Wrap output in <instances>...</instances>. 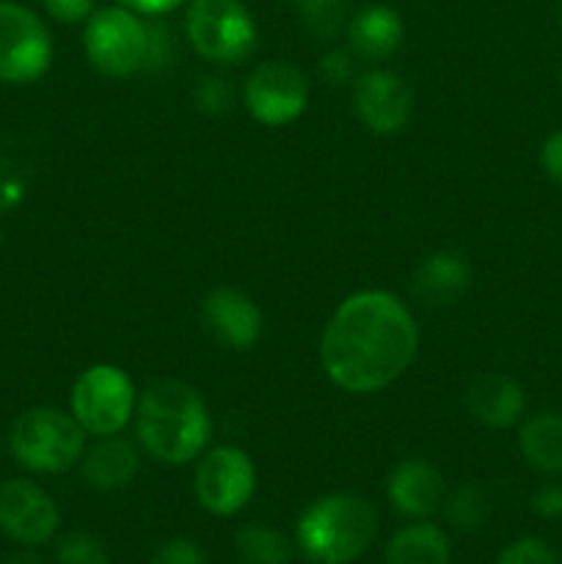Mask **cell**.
I'll return each instance as SVG.
<instances>
[{
	"instance_id": "d4e9b609",
	"label": "cell",
	"mask_w": 562,
	"mask_h": 564,
	"mask_svg": "<svg viewBox=\"0 0 562 564\" xmlns=\"http://www.w3.org/2000/svg\"><path fill=\"white\" fill-rule=\"evenodd\" d=\"M496 564H560L556 554L538 538H521L507 545Z\"/></svg>"
},
{
	"instance_id": "7402d4cb",
	"label": "cell",
	"mask_w": 562,
	"mask_h": 564,
	"mask_svg": "<svg viewBox=\"0 0 562 564\" xmlns=\"http://www.w3.org/2000/svg\"><path fill=\"white\" fill-rule=\"evenodd\" d=\"M485 512H488V501H485V494L477 485H463L446 501V518L461 532H472V529L483 527Z\"/></svg>"
},
{
	"instance_id": "cb8c5ba5",
	"label": "cell",
	"mask_w": 562,
	"mask_h": 564,
	"mask_svg": "<svg viewBox=\"0 0 562 564\" xmlns=\"http://www.w3.org/2000/svg\"><path fill=\"white\" fill-rule=\"evenodd\" d=\"M58 562L61 564H108V554L99 545V540H94L91 534H66L58 545Z\"/></svg>"
},
{
	"instance_id": "83f0119b",
	"label": "cell",
	"mask_w": 562,
	"mask_h": 564,
	"mask_svg": "<svg viewBox=\"0 0 562 564\" xmlns=\"http://www.w3.org/2000/svg\"><path fill=\"white\" fill-rule=\"evenodd\" d=\"M196 102L207 113H224L229 105V86L220 77H204L202 86L196 88Z\"/></svg>"
},
{
	"instance_id": "2e32d148",
	"label": "cell",
	"mask_w": 562,
	"mask_h": 564,
	"mask_svg": "<svg viewBox=\"0 0 562 564\" xmlns=\"http://www.w3.org/2000/svg\"><path fill=\"white\" fill-rule=\"evenodd\" d=\"M468 286V264L457 253H430L413 270V295L430 308H446L463 297Z\"/></svg>"
},
{
	"instance_id": "484cf974",
	"label": "cell",
	"mask_w": 562,
	"mask_h": 564,
	"mask_svg": "<svg viewBox=\"0 0 562 564\" xmlns=\"http://www.w3.org/2000/svg\"><path fill=\"white\" fill-rule=\"evenodd\" d=\"M152 564H204V554L193 540H169L152 556Z\"/></svg>"
},
{
	"instance_id": "9a60e30c",
	"label": "cell",
	"mask_w": 562,
	"mask_h": 564,
	"mask_svg": "<svg viewBox=\"0 0 562 564\" xmlns=\"http://www.w3.org/2000/svg\"><path fill=\"white\" fill-rule=\"evenodd\" d=\"M466 411L488 427H510L527 405L523 389L507 375H479L466 389Z\"/></svg>"
},
{
	"instance_id": "7a4b0ae2",
	"label": "cell",
	"mask_w": 562,
	"mask_h": 564,
	"mask_svg": "<svg viewBox=\"0 0 562 564\" xmlns=\"http://www.w3.org/2000/svg\"><path fill=\"white\" fill-rule=\"evenodd\" d=\"M207 405L182 380H158L138 400V441L160 463L185 466L209 441Z\"/></svg>"
},
{
	"instance_id": "5b68a950",
	"label": "cell",
	"mask_w": 562,
	"mask_h": 564,
	"mask_svg": "<svg viewBox=\"0 0 562 564\" xmlns=\"http://www.w3.org/2000/svg\"><path fill=\"white\" fill-rule=\"evenodd\" d=\"M83 44L94 69L108 77H127L149 66V22L125 6L94 11Z\"/></svg>"
},
{
	"instance_id": "ffe728a7",
	"label": "cell",
	"mask_w": 562,
	"mask_h": 564,
	"mask_svg": "<svg viewBox=\"0 0 562 564\" xmlns=\"http://www.w3.org/2000/svg\"><path fill=\"white\" fill-rule=\"evenodd\" d=\"M523 457L529 466L543 474L562 477V416L560 413H538L527 419L518 433Z\"/></svg>"
},
{
	"instance_id": "4fadbf2b",
	"label": "cell",
	"mask_w": 562,
	"mask_h": 564,
	"mask_svg": "<svg viewBox=\"0 0 562 564\" xmlns=\"http://www.w3.org/2000/svg\"><path fill=\"white\" fill-rule=\"evenodd\" d=\"M204 325L229 350H248L262 334V314L242 292L215 290L204 301Z\"/></svg>"
},
{
	"instance_id": "44dd1931",
	"label": "cell",
	"mask_w": 562,
	"mask_h": 564,
	"mask_svg": "<svg viewBox=\"0 0 562 564\" xmlns=\"http://www.w3.org/2000/svg\"><path fill=\"white\" fill-rule=\"evenodd\" d=\"M237 556L242 564H290V545L275 529L248 523L235 538Z\"/></svg>"
},
{
	"instance_id": "d6986e66",
	"label": "cell",
	"mask_w": 562,
	"mask_h": 564,
	"mask_svg": "<svg viewBox=\"0 0 562 564\" xmlns=\"http://www.w3.org/2000/svg\"><path fill=\"white\" fill-rule=\"evenodd\" d=\"M383 564H450V540L433 523H411L389 540Z\"/></svg>"
},
{
	"instance_id": "603a6c76",
	"label": "cell",
	"mask_w": 562,
	"mask_h": 564,
	"mask_svg": "<svg viewBox=\"0 0 562 564\" xmlns=\"http://www.w3.org/2000/svg\"><path fill=\"white\" fill-rule=\"evenodd\" d=\"M303 22L320 39H331L345 28L347 0H303Z\"/></svg>"
},
{
	"instance_id": "5bb4252c",
	"label": "cell",
	"mask_w": 562,
	"mask_h": 564,
	"mask_svg": "<svg viewBox=\"0 0 562 564\" xmlns=\"http://www.w3.org/2000/svg\"><path fill=\"white\" fill-rule=\"evenodd\" d=\"M386 494H389L391 507L413 521H428L446 499L444 479H441L439 468L430 466L428 460L400 463L391 471Z\"/></svg>"
},
{
	"instance_id": "d6a6232c",
	"label": "cell",
	"mask_w": 562,
	"mask_h": 564,
	"mask_svg": "<svg viewBox=\"0 0 562 564\" xmlns=\"http://www.w3.org/2000/svg\"><path fill=\"white\" fill-rule=\"evenodd\" d=\"M3 564H33V562H28V560H11V562H3Z\"/></svg>"
},
{
	"instance_id": "ba28073f",
	"label": "cell",
	"mask_w": 562,
	"mask_h": 564,
	"mask_svg": "<svg viewBox=\"0 0 562 564\" xmlns=\"http://www.w3.org/2000/svg\"><path fill=\"white\" fill-rule=\"evenodd\" d=\"M53 61V42L44 22L28 6L0 0V80L33 83Z\"/></svg>"
},
{
	"instance_id": "4dcf8cb0",
	"label": "cell",
	"mask_w": 562,
	"mask_h": 564,
	"mask_svg": "<svg viewBox=\"0 0 562 564\" xmlns=\"http://www.w3.org/2000/svg\"><path fill=\"white\" fill-rule=\"evenodd\" d=\"M532 507L543 518H562V485H549L532 499Z\"/></svg>"
},
{
	"instance_id": "6da1fadb",
	"label": "cell",
	"mask_w": 562,
	"mask_h": 564,
	"mask_svg": "<svg viewBox=\"0 0 562 564\" xmlns=\"http://www.w3.org/2000/svg\"><path fill=\"white\" fill-rule=\"evenodd\" d=\"M419 330L406 303L389 292L347 297L325 325L323 369L339 389L369 394L395 383L417 358Z\"/></svg>"
},
{
	"instance_id": "30bf717a",
	"label": "cell",
	"mask_w": 562,
	"mask_h": 564,
	"mask_svg": "<svg viewBox=\"0 0 562 564\" xmlns=\"http://www.w3.org/2000/svg\"><path fill=\"white\" fill-rule=\"evenodd\" d=\"M306 99V75L287 61L259 64L246 80V108L262 124H290L303 113Z\"/></svg>"
},
{
	"instance_id": "52a82bcc",
	"label": "cell",
	"mask_w": 562,
	"mask_h": 564,
	"mask_svg": "<svg viewBox=\"0 0 562 564\" xmlns=\"http://www.w3.org/2000/svg\"><path fill=\"white\" fill-rule=\"evenodd\" d=\"M136 411L132 380L110 364L88 367L72 389V416L86 433L105 438L119 435Z\"/></svg>"
},
{
	"instance_id": "3957f363",
	"label": "cell",
	"mask_w": 562,
	"mask_h": 564,
	"mask_svg": "<svg viewBox=\"0 0 562 564\" xmlns=\"http://www.w3.org/2000/svg\"><path fill=\"white\" fill-rule=\"evenodd\" d=\"M378 516L353 494L323 496L298 521V545L314 564H350L372 545Z\"/></svg>"
},
{
	"instance_id": "ac0fdd59",
	"label": "cell",
	"mask_w": 562,
	"mask_h": 564,
	"mask_svg": "<svg viewBox=\"0 0 562 564\" xmlns=\"http://www.w3.org/2000/svg\"><path fill=\"white\" fill-rule=\"evenodd\" d=\"M83 479L97 490H119L138 474V449L125 438L105 435L86 452L80 466Z\"/></svg>"
},
{
	"instance_id": "277c9868",
	"label": "cell",
	"mask_w": 562,
	"mask_h": 564,
	"mask_svg": "<svg viewBox=\"0 0 562 564\" xmlns=\"http://www.w3.org/2000/svg\"><path fill=\"white\" fill-rule=\"evenodd\" d=\"M83 433L72 413L58 408H31L9 433L11 455L20 466L36 474H61L75 466L83 452Z\"/></svg>"
},
{
	"instance_id": "4316f807",
	"label": "cell",
	"mask_w": 562,
	"mask_h": 564,
	"mask_svg": "<svg viewBox=\"0 0 562 564\" xmlns=\"http://www.w3.org/2000/svg\"><path fill=\"white\" fill-rule=\"evenodd\" d=\"M42 3L53 20L66 22V25H75L94 14V0H42Z\"/></svg>"
},
{
	"instance_id": "8992f818",
	"label": "cell",
	"mask_w": 562,
	"mask_h": 564,
	"mask_svg": "<svg viewBox=\"0 0 562 564\" xmlns=\"http://www.w3.org/2000/svg\"><path fill=\"white\" fill-rule=\"evenodd\" d=\"M185 28L193 50L215 64L248 58L257 42V28L240 0H193Z\"/></svg>"
},
{
	"instance_id": "f1b7e54d",
	"label": "cell",
	"mask_w": 562,
	"mask_h": 564,
	"mask_svg": "<svg viewBox=\"0 0 562 564\" xmlns=\"http://www.w3.org/2000/svg\"><path fill=\"white\" fill-rule=\"evenodd\" d=\"M320 72H323L331 83L350 80L353 77V50L350 53H347V50H334V53H328L323 61H320Z\"/></svg>"
},
{
	"instance_id": "7c38bea8",
	"label": "cell",
	"mask_w": 562,
	"mask_h": 564,
	"mask_svg": "<svg viewBox=\"0 0 562 564\" xmlns=\"http://www.w3.org/2000/svg\"><path fill=\"white\" fill-rule=\"evenodd\" d=\"M353 102H356V113L364 121V127H369L378 135L400 132L413 110L411 88L402 83V77L386 69H375L358 77Z\"/></svg>"
},
{
	"instance_id": "f546056e",
	"label": "cell",
	"mask_w": 562,
	"mask_h": 564,
	"mask_svg": "<svg viewBox=\"0 0 562 564\" xmlns=\"http://www.w3.org/2000/svg\"><path fill=\"white\" fill-rule=\"evenodd\" d=\"M540 163H543L545 174L562 185V130H556L543 143V149H540Z\"/></svg>"
},
{
	"instance_id": "e575fe53",
	"label": "cell",
	"mask_w": 562,
	"mask_h": 564,
	"mask_svg": "<svg viewBox=\"0 0 562 564\" xmlns=\"http://www.w3.org/2000/svg\"><path fill=\"white\" fill-rule=\"evenodd\" d=\"M560 22H562V9H560Z\"/></svg>"
},
{
	"instance_id": "8fae6325",
	"label": "cell",
	"mask_w": 562,
	"mask_h": 564,
	"mask_svg": "<svg viewBox=\"0 0 562 564\" xmlns=\"http://www.w3.org/2000/svg\"><path fill=\"white\" fill-rule=\"evenodd\" d=\"M58 507L39 485L9 479L0 485V532L20 545H42L58 532Z\"/></svg>"
},
{
	"instance_id": "1f68e13d",
	"label": "cell",
	"mask_w": 562,
	"mask_h": 564,
	"mask_svg": "<svg viewBox=\"0 0 562 564\" xmlns=\"http://www.w3.org/2000/svg\"><path fill=\"white\" fill-rule=\"evenodd\" d=\"M125 9L136 11V14L143 17H154V14H165V11H174L176 6H182L185 0H119Z\"/></svg>"
},
{
	"instance_id": "9c48e42d",
	"label": "cell",
	"mask_w": 562,
	"mask_h": 564,
	"mask_svg": "<svg viewBox=\"0 0 562 564\" xmlns=\"http://www.w3.org/2000/svg\"><path fill=\"white\" fill-rule=\"evenodd\" d=\"M198 505L207 512L229 518L251 501L257 490V471L251 457L237 446H215L202 457L193 477Z\"/></svg>"
},
{
	"instance_id": "d590c367",
	"label": "cell",
	"mask_w": 562,
	"mask_h": 564,
	"mask_svg": "<svg viewBox=\"0 0 562 564\" xmlns=\"http://www.w3.org/2000/svg\"><path fill=\"white\" fill-rule=\"evenodd\" d=\"M295 3H303V0H295Z\"/></svg>"
},
{
	"instance_id": "e0dca14e",
	"label": "cell",
	"mask_w": 562,
	"mask_h": 564,
	"mask_svg": "<svg viewBox=\"0 0 562 564\" xmlns=\"http://www.w3.org/2000/svg\"><path fill=\"white\" fill-rule=\"evenodd\" d=\"M347 42L353 55L364 61H383L400 47L402 22L389 6H369L347 22Z\"/></svg>"
},
{
	"instance_id": "836d02e7",
	"label": "cell",
	"mask_w": 562,
	"mask_h": 564,
	"mask_svg": "<svg viewBox=\"0 0 562 564\" xmlns=\"http://www.w3.org/2000/svg\"><path fill=\"white\" fill-rule=\"evenodd\" d=\"M560 80H562V66H560Z\"/></svg>"
}]
</instances>
